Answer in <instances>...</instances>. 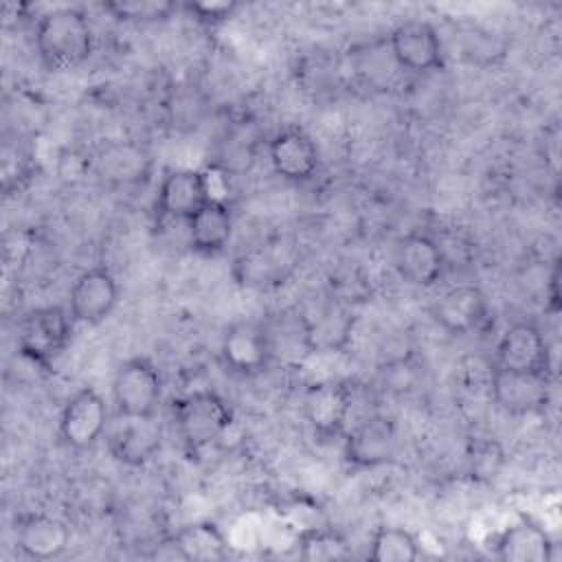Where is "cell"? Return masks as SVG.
<instances>
[{
    "label": "cell",
    "instance_id": "1",
    "mask_svg": "<svg viewBox=\"0 0 562 562\" xmlns=\"http://www.w3.org/2000/svg\"><path fill=\"white\" fill-rule=\"evenodd\" d=\"M35 48L42 64L50 70L79 68L94 48L92 24L81 9H50L35 24Z\"/></svg>",
    "mask_w": 562,
    "mask_h": 562
},
{
    "label": "cell",
    "instance_id": "2",
    "mask_svg": "<svg viewBox=\"0 0 562 562\" xmlns=\"http://www.w3.org/2000/svg\"><path fill=\"white\" fill-rule=\"evenodd\" d=\"M171 422L187 450L198 452L224 437L233 424V411L220 393L202 389L173 400Z\"/></svg>",
    "mask_w": 562,
    "mask_h": 562
},
{
    "label": "cell",
    "instance_id": "3",
    "mask_svg": "<svg viewBox=\"0 0 562 562\" xmlns=\"http://www.w3.org/2000/svg\"><path fill=\"white\" fill-rule=\"evenodd\" d=\"M72 316L59 305H42L18 323V353L33 367L50 369L72 336Z\"/></svg>",
    "mask_w": 562,
    "mask_h": 562
},
{
    "label": "cell",
    "instance_id": "4",
    "mask_svg": "<svg viewBox=\"0 0 562 562\" xmlns=\"http://www.w3.org/2000/svg\"><path fill=\"white\" fill-rule=\"evenodd\" d=\"M112 400L119 417H156L162 400V380L156 364L145 356L123 360L112 378Z\"/></svg>",
    "mask_w": 562,
    "mask_h": 562
},
{
    "label": "cell",
    "instance_id": "5",
    "mask_svg": "<svg viewBox=\"0 0 562 562\" xmlns=\"http://www.w3.org/2000/svg\"><path fill=\"white\" fill-rule=\"evenodd\" d=\"M303 417L318 441L342 435L351 413V389L342 380L312 382L301 400Z\"/></svg>",
    "mask_w": 562,
    "mask_h": 562
},
{
    "label": "cell",
    "instance_id": "6",
    "mask_svg": "<svg viewBox=\"0 0 562 562\" xmlns=\"http://www.w3.org/2000/svg\"><path fill=\"white\" fill-rule=\"evenodd\" d=\"M490 389L494 404L505 415H533L544 411L551 400V375L494 367Z\"/></svg>",
    "mask_w": 562,
    "mask_h": 562
},
{
    "label": "cell",
    "instance_id": "7",
    "mask_svg": "<svg viewBox=\"0 0 562 562\" xmlns=\"http://www.w3.org/2000/svg\"><path fill=\"white\" fill-rule=\"evenodd\" d=\"M108 428V404L92 389L75 391L59 415V439L72 450H90Z\"/></svg>",
    "mask_w": 562,
    "mask_h": 562
},
{
    "label": "cell",
    "instance_id": "8",
    "mask_svg": "<svg viewBox=\"0 0 562 562\" xmlns=\"http://www.w3.org/2000/svg\"><path fill=\"white\" fill-rule=\"evenodd\" d=\"M494 367L551 375V351L542 329L533 321L512 323L496 342Z\"/></svg>",
    "mask_w": 562,
    "mask_h": 562
},
{
    "label": "cell",
    "instance_id": "9",
    "mask_svg": "<svg viewBox=\"0 0 562 562\" xmlns=\"http://www.w3.org/2000/svg\"><path fill=\"white\" fill-rule=\"evenodd\" d=\"M395 64L411 72L443 68V44L437 29L426 20H404L389 35Z\"/></svg>",
    "mask_w": 562,
    "mask_h": 562
},
{
    "label": "cell",
    "instance_id": "10",
    "mask_svg": "<svg viewBox=\"0 0 562 562\" xmlns=\"http://www.w3.org/2000/svg\"><path fill=\"white\" fill-rule=\"evenodd\" d=\"M119 301V283L110 268L92 266L77 274L68 290V312L75 323H103Z\"/></svg>",
    "mask_w": 562,
    "mask_h": 562
},
{
    "label": "cell",
    "instance_id": "11",
    "mask_svg": "<svg viewBox=\"0 0 562 562\" xmlns=\"http://www.w3.org/2000/svg\"><path fill=\"white\" fill-rule=\"evenodd\" d=\"M490 301L474 283L448 288L432 305V318L454 336L483 331L490 323Z\"/></svg>",
    "mask_w": 562,
    "mask_h": 562
},
{
    "label": "cell",
    "instance_id": "12",
    "mask_svg": "<svg viewBox=\"0 0 562 562\" xmlns=\"http://www.w3.org/2000/svg\"><path fill=\"white\" fill-rule=\"evenodd\" d=\"M397 448V426L393 417L373 413L360 419L345 439V461L353 468H378L393 459Z\"/></svg>",
    "mask_w": 562,
    "mask_h": 562
},
{
    "label": "cell",
    "instance_id": "13",
    "mask_svg": "<svg viewBox=\"0 0 562 562\" xmlns=\"http://www.w3.org/2000/svg\"><path fill=\"white\" fill-rule=\"evenodd\" d=\"M209 200H213V195L204 171L180 167L162 176L156 195V211L160 217L189 222Z\"/></svg>",
    "mask_w": 562,
    "mask_h": 562
},
{
    "label": "cell",
    "instance_id": "14",
    "mask_svg": "<svg viewBox=\"0 0 562 562\" xmlns=\"http://www.w3.org/2000/svg\"><path fill=\"white\" fill-rule=\"evenodd\" d=\"M222 360L241 375H255L272 362L263 321H235L222 336Z\"/></svg>",
    "mask_w": 562,
    "mask_h": 562
},
{
    "label": "cell",
    "instance_id": "15",
    "mask_svg": "<svg viewBox=\"0 0 562 562\" xmlns=\"http://www.w3.org/2000/svg\"><path fill=\"white\" fill-rule=\"evenodd\" d=\"M268 156L274 173L288 182L310 180L321 162L314 138L301 127H285L277 132L270 140Z\"/></svg>",
    "mask_w": 562,
    "mask_h": 562
},
{
    "label": "cell",
    "instance_id": "16",
    "mask_svg": "<svg viewBox=\"0 0 562 562\" xmlns=\"http://www.w3.org/2000/svg\"><path fill=\"white\" fill-rule=\"evenodd\" d=\"M395 268L415 288H432L446 268L441 246L426 233H408L395 246Z\"/></svg>",
    "mask_w": 562,
    "mask_h": 562
},
{
    "label": "cell",
    "instance_id": "17",
    "mask_svg": "<svg viewBox=\"0 0 562 562\" xmlns=\"http://www.w3.org/2000/svg\"><path fill=\"white\" fill-rule=\"evenodd\" d=\"M15 542L20 553L31 560H53L66 551L70 529L59 518L24 514L15 522Z\"/></svg>",
    "mask_w": 562,
    "mask_h": 562
},
{
    "label": "cell",
    "instance_id": "18",
    "mask_svg": "<svg viewBox=\"0 0 562 562\" xmlns=\"http://www.w3.org/2000/svg\"><path fill=\"white\" fill-rule=\"evenodd\" d=\"M121 419L123 424L108 439L112 457L132 468L154 459L162 443V432L156 417H147V419L121 417Z\"/></svg>",
    "mask_w": 562,
    "mask_h": 562
},
{
    "label": "cell",
    "instance_id": "19",
    "mask_svg": "<svg viewBox=\"0 0 562 562\" xmlns=\"http://www.w3.org/2000/svg\"><path fill=\"white\" fill-rule=\"evenodd\" d=\"M189 246L200 255H215L224 250L233 235V213L231 209L213 198L209 200L189 222H187Z\"/></svg>",
    "mask_w": 562,
    "mask_h": 562
},
{
    "label": "cell",
    "instance_id": "20",
    "mask_svg": "<svg viewBox=\"0 0 562 562\" xmlns=\"http://www.w3.org/2000/svg\"><path fill=\"white\" fill-rule=\"evenodd\" d=\"M551 551L549 533L527 518L509 525L496 542V555L505 562H544L553 558Z\"/></svg>",
    "mask_w": 562,
    "mask_h": 562
},
{
    "label": "cell",
    "instance_id": "21",
    "mask_svg": "<svg viewBox=\"0 0 562 562\" xmlns=\"http://www.w3.org/2000/svg\"><path fill=\"white\" fill-rule=\"evenodd\" d=\"M189 562H215L231 553L228 540L222 529L211 520H195L171 533Z\"/></svg>",
    "mask_w": 562,
    "mask_h": 562
},
{
    "label": "cell",
    "instance_id": "22",
    "mask_svg": "<svg viewBox=\"0 0 562 562\" xmlns=\"http://www.w3.org/2000/svg\"><path fill=\"white\" fill-rule=\"evenodd\" d=\"M353 316L342 305H327L316 318L307 316L310 351H338L349 342Z\"/></svg>",
    "mask_w": 562,
    "mask_h": 562
},
{
    "label": "cell",
    "instance_id": "23",
    "mask_svg": "<svg viewBox=\"0 0 562 562\" xmlns=\"http://www.w3.org/2000/svg\"><path fill=\"white\" fill-rule=\"evenodd\" d=\"M417 558H419V542L408 529L382 525L373 531L369 560H373V562H413Z\"/></svg>",
    "mask_w": 562,
    "mask_h": 562
},
{
    "label": "cell",
    "instance_id": "24",
    "mask_svg": "<svg viewBox=\"0 0 562 562\" xmlns=\"http://www.w3.org/2000/svg\"><path fill=\"white\" fill-rule=\"evenodd\" d=\"M296 547H299V558L305 562H336V560L351 558L349 542L334 529H323V527L303 529L299 533Z\"/></svg>",
    "mask_w": 562,
    "mask_h": 562
},
{
    "label": "cell",
    "instance_id": "25",
    "mask_svg": "<svg viewBox=\"0 0 562 562\" xmlns=\"http://www.w3.org/2000/svg\"><path fill=\"white\" fill-rule=\"evenodd\" d=\"M176 4L169 0H110L103 11L121 22H158L173 13Z\"/></svg>",
    "mask_w": 562,
    "mask_h": 562
},
{
    "label": "cell",
    "instance_id": "26",
    "mask_svg": "<svg viewBox=\"0 0 562 562\" xmlns=\"http://www.w3.org/2000/svg\"><path fill=\"white\" fill-rule=\"evenodd\" d=\"M235 274L239 283L261 288L281 274V263L272 257L270 250L252 248L235 261Z\"/></svg>",
    "mask_w": 562,
    "mask_h": 562
},
{
    "label": "cell",
    "instance_id": "27",
    "mask_svg": "<svg viewBox=\"0 0 562 562\" xmlns=\"http://www.w3.org/2000/svg\"><path fill=\"white\" fill-rule=\"evenodd\" d=\"M187 9L206 24H215V22H224L226 18L233 15V11L237 9L235 2H189Z\"/></svg>",
    "mask_w": 562,
    "mask_h": 562
},
{
    "label": "cell",
    "instance_id": "28",
    "mask_svg": "<svg viewBox=\"0 0 562 562\" xmlns=\"http://www.w3.org/2000/svg\"><path fill=\"white\" fill-rule=\"evenodd\" d=\"M558 283H560V266H553V272L549 277V303H551V312H558L560 307V292H558Z\"/></svg>",
    "mask_w": 562,
    "mask_h": 562
}]
</instances>
